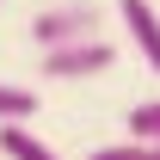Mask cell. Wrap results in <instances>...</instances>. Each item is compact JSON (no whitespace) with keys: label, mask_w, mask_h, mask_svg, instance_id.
<instances>
[{"label":"cell","mask_w":160,"mask_h":160,"mask_svg":"<svg viewBox=\"0 0 160 160\" xmlns=\"http://www.w3.org/2000/svg\"><path fill=\"white\" fill-rule=\"evenodd\" d=\"M99 0H56V6H43V12H31V43H37V56L43 49H68V43H86V37H99Z\"/></svg>","instance_id":"obj_1"},{"label":"cell","mask_w":160,"mask_h":160,"mask_svg":"<svg viewBox=\"0 0 160 160\" xmlns=\"http://www.w3.org/2000/svg\"><path fill=\"white\" fill-rule=\"evenodd\" d=\"M117 49L105 37H86V43H68V49H43V80H92V74H111Z\"/></svg>","instance_id":"obj_2"},{"label":"cell","mask_w":160,"mask_h":160,"mask_svg":"<svg viewBox=\"0 0 160 160\" xmlns=\"http://www.w3.org/2000/svg\"><path fill=\"white\" fill-rule=\"evenodd\" d=\"M117 19L129 31V43H136V56L148 62V74H160V12H154V0H117Z\"/></svg>","instance_id":"obj_3"},{"label":"cell","mask_w":160,"mask_h":160,"mask_svg":"<svg viewBox=\"0 0 160 160\" xmlns=\"http://www.w3.org/2000/svg\"><path fill=\"white\" fill-rule=\"evenodd\" d=\"M0 154L6 160H62L37 129H25V123H0Z\"/></svg>","instance_id":"obj_4"},{"label":"cell","mask_w":160,"mask_h":160,"mask_svg":"<svg viewBox=\"0 0 160 160\" xmlns=\"http://www.w3.org/2000/svg\"><path fill=\"white\" fill-rule=\"evenodd\" d=\"M37 117V92L19 80H0V123H31Z\"/></svg>","instance_id":"obj_5"},{"label":"cell","mask_w":160,"mask_h":160,"mask_svg":"<svg viewBox=\"0 0 160 160\" xmlns=\"http://www.w3.org/2000/svg\"><path fill=\"white\" fill-rule=\"evenodd\" d=\"M86 160H160V142H111V148H92Z\"/></svg>","instance_id":"obj_6"},{"label":"cell","mask_w":160,"mask_h":160,"mask_svg":"<svg viewBox=\"0 0 160 160\" xmlns=\"http://www.w3.org/2000/svg\"><path fill=\"white\" fill-rule=\"evenodd\" d=\"M129 142H160V99L129 111Z\"/></svg>","instance_id":"obj_7"}]
</instances>
